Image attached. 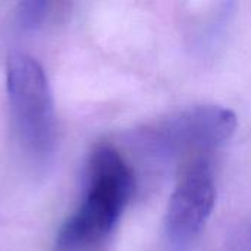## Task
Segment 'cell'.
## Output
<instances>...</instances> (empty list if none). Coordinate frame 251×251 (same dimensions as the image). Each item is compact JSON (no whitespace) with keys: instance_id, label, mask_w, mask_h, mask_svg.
Returning a JSON list of instances; mask_svg holds the SVG:
<instances>
[{"instance_id":"1","label":"cell","mask_w":251,"mask_h":251,"mask_svg":"<svg viewBox=\"0 0 251 251\" xmlns=\"http://www.w3.org/2000/svg\"><path fill=\"white\" fill-rule=\"evenodd\" d=\"M82 204L60 226L54 251H96L113 232L134 190V175L112 146H97L88 159Z\"/></svg>"},{"instance_id":"3","label":"cell","mask_w":251,"mask_h":251,"mask_svg":"<svg viewBox=\"0 0 251 251\" xmlns=\"http://www.w3.org/2000/svg\"><path fill=\"white\" fill-rule=\"evenodd\" d=\"M237 128V116L221 106H197L159 124L150 141L169 154L196 149H213L226 143Z\"/></svg>"},{"instance_id":"2","label":"cell","mask_w":251,"mask_h":251,"mask_svg":"<svg viewBox=\"0 0 251 251\" xmlns=\"http://www.w3.org/2000/svg\"><path fill=\"white\" fill-rule=\"evenodd\" d=\"M6 85L13 124L24 149L34 159H46L56 141V115L43 66L25 53L10 56Z\"/></svg>"},{"instance_id":"5","label":"cell","mask_w":251,"mask_h":251,"mask_svg":"<svg viewBox=\"0 0 251 251\" xmlns=\"http://www.w3.org/2000/svg\"><path fill=\"white\" fill-rule=\"evenodd\" d=\"M49 7H50V3L41 1V0H29V1L19 3L16 7V13H15L16 25L22 31L37 29L44 22Z\"/></svg>"},{"instance_id":"4","label":"cell","mask_w":251,"mask_h":251,"mask_svg":"<svg viewBox=\"0 0 251 251\" xmlns=\"http://www.w3.org/2000/svg\"><path fill=\"white\" fill-rule=\"evenodd\" d=\"M216 201V182L209 160L199 159L187 168L168 204L166 234L176 244L190 243L209 221Z\"/></svg>"}]
</instances>
